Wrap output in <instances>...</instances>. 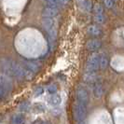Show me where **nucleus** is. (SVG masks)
<instances>
[{"label": "nucleus", "instance_id": "f257e3e1", "mask_svg": "<svg viewBox=\"0 0 124 124\" xmlns=\"http://www.w3.org/2000/svg\"><path fill=\"white\" fill-rule=\"evenodd\" d=\"M42 25L48 36L51 39H55L57 37V22L54 20V18H43Z\"/></svg>", "mask_w": 124, "mask_h": 124}, {"label": "nucleus", "instance_id": "f03ea898", "mask_svg": "<svg viewBox=\"0 0 124 124\" xmlns=\"http://www.w3.org/2000/svg\"><path fill=\"white\" fill-rule=\"evenodd\" d=\"M73 115L74 118L78 122L83 121L86 118V106L77 101L73 106Z\"/></svg>", "mask_w": 124, "mask_h": 124}, {"label": "nucleus", "instance_id": "7ed1b4c3", "mask_svg": "<svg viewBox=\"0 0 124 124\" xmlns=\"http://www.w3.org/2000/svg\"><path fill=\"white\" fill-rule=\"evenodd\" d=\"M99 59L100 54H93L88 59L85 65V72H96L99 68Z\"/></svg>", "mask_w": 124, "mask_h": 124}, {"label": "nucleus", "instance_id": "20e7f679", "mask_svg": "<svg viewBox=\"0 0 124 124\" xmlns=\"http://www.w3.org/2000/svg\"><path fill=\"white\" fill-rule=\"evenodd\" d=\"M76 95H77V101L83 104L84 106H87L90 101V95L88 91L82 86H78L76 90Z\"/></svg>", "mask_w": 124, "mask_h": 124}, {"label": "nucleus", "instance_id": "39448f33", "mask_svg": "<svg viewBox=\"0 0 124 124\" xmlns=\"http://www.w3.org/2000/svg\"><path fill=\"white\" fill-rule=\"evenodd\" d=\"M0 88L6 93V95L12 91V83L9 79L8 76H7L4 73L0 74Z\"/></svg>", "mask_w": 124, "mask_h": 124}, {"label": "nucleus", "instance_id": "423d86ee", "mask_svg": "<svg viewBox=\"0 0 124 124\" xmlns=\"http://www.w3.org/2000/svg\"><path fill=\"white\" fill-rule=\"evenodd\" d=\"M58 14H59V8H50V7H46L42 11L43 18H54Z\"/></svg>", "mask_w": 124, "mask_h": 124}, {"label": "nucleus", "instance_id": "0eeeda50", "mask_svg": "<svg viewBox=\"0 0 124 124\" xmlns=\"http://www.w3.org/2000/svg\"><path fill=\"white\" fill-rule=\"evenodd\" d=\"M23 66L29 70L32 73H37L40 68V65L36 62H31V61H23Z\"/></svg>", "mask_w": 124, "mask_h": 124}, {"label": "nucleus", "instance_id": "6e6552de", "mask_svg": "<svg viewBox=\"0 0 124 124\" xmlns=\"http://www.w3.org/2000/svg\"><path fill=\"white\" fill-rule=\"evenodd\" d=\"M101 46H102V42L99 39H91L86 43V48L90 51H95L100 49Z\"/></svg>", "mask_w": 124, "mask_h": 124}, {"label": "nucleus", "instance_id": "1a4fd4ad", "mask_svg": "<svg viewBox=\"0 0 124 124\" xmlns=\"http://www.w3.org/2000/svg\"><path fill=\"white\" fill-rule=\"evenodd\" d=\"M61 103H62V97L58 93L51 94L50 97H49V99H48V104L50 106H53V107L58 106Z\"/></svg>", "mask_w": 124, "mask_h": 124}, {"label": "nucleus", "instance_id": "9d476101", "mask_svg": "<svg viewBox=\"0 0 124 124\" xmlns=\"http://www.w3.org/2000/svg\"><path fill=\"white\" fill-rule=\"evenodd\" d=\"M97 78H98V76L96 74V72H85L83 75V80L89 84L96 82Z\"/></svg>", "mask_w": 124, "mask_h": 124}, {"label": "nucleus", "instance_id": "9b49d317", "mask_svg": "<svg viewBox=\"0 0 124 124\" xmlns=\"http://www.w3.org/2000/svg\"><path fill=\"white\" fill-rule=\"evenodd\" d=\"M87 33L92 37H99L102 34V30L96 25H90L87 28Z\"/></svg>", "mask_w": 124, "mask_h": 124}, {"label": "nucleus", "instance_id": "f8f14e48", "mask_svg": "<svg viewBox=\"0 0 124 124\" xmlns=\"http://www.w3.org/2000/svg\"><path fill=\"white\" fill-rule=\"evenodd\" d=\"M93 94L96 98H101L104 95V87L101 83H96L93 89Z\"/></svg>", "mask_w": 124, "mask_h": 124}, {"label": "nucleus", "instance_id": "ddd939ff", "mask_svg": "<svg viewBox=\"0 0 124 124\" xmlns=\"http://www.w3.org/2000/svg\"><path fill=\"white\" fill-rule=\"evenodd\" d=\"M78 6L85 11H90L92 9V4L90 0H78Z\"/></svg>", "mask_w": 124, "mask_h": 124}, {"label": "nucleus", "instance_id": "4468645a", "mask_svg": "<svg viewBox=\"0 0 124 124\" xmlns=\"http://www.w3.org/2000/svg\"><path fill=\"white\" fill-rule=\"evenodd\" d=\"M44 4L46 7L56 8H60L62 7L60 0H44Z\"/></svg>", "mask_w": 124, "mask_h": 124}, {"label": "nucleus", "instance_id": "2eb2a0df", "mask_svg": "<svg viewBox=\"0 0 124 124\" xmlns=\"http://www.w3.org/2000/svg\"><path fill=\"white\" fill-rule=\"evenodd\" d=\"M12 124H25V118L23 115L18 114L12 118Z\"/></svg>", "mask_w": 124, "mask_h": 124}, {"label": "nucleus", "instance_id": "dca6fc26", "mask_svg": "<svg viewBox=\"0 0 124 124\" xmlns=\"http://www.w3.org/2000/svg\"><path fill=\"white\" fill-rule=\"evenodd\" d=\"M108 65V60L105 55H100L99 59V68L106 69Z\"/></svg>", "mask_w": 124, "mask_h": 124}, {"label": "nucleus", "instance_id": "f3484780", "mask_svg": "<svg viewBox=\"0 0 124 124\" xmlns=\"http://www.w3.org/2000/svg\"><path fill=\"white\" fill-rule=\"evenodd\" d=\"M94 19H95V22L97 23H100V24H103L106 22V16L104 13L103 14H95Z\"/></svg>", "mask_w": 124, "mask_h": 124}, {"label": "nucleus", "instance_id": "a211bd4d", "mask_svg": "<svg viewBox=\"0 0 124 124\" xmlns=\"http://www.w3.org/2000/svg\"><path fill=\"white\" fill-rule=\"evenodd\" d=\"M94 13H95V14H103V13H104V8H103L102 5L96 4V5L94 6Z\"/></svg>", "mask_w": 124, "mask_h": 124}, {"label": "nucleus", "instance_id": "6ab92c4d", "mask_svg": "<svg viewBox=\"0 0 124 124\" xmlns=\"http://www.w3.org/2000/svg\"><path fill=\"white\" fill-rule=\"evenodd\" d=\"M44 93V89L42 87H39L37 88V90H36V92H35V93H34V97L35 98H37V97H39L42 93Z\"/></svg>", "mask_w": 124, "mask_h": 124}, {"label": "nucleus", "instance_id": "aec40b11", "mask_svg": "<svg viewBox=\"0 0 124 124\" xmlns=\"http://www.w3.org/2000/svg\"><path fill=\"white\" fill-rule=\"evenodd\" d=\"M48 93H50V94H54V93H57V86L54 85V84L49 86V88H48Z\"/></svg>", "mask_w": 124, "mask_h": 124}, {"label": "nucleus", "instance_id": "412c9836", "mask_svg": "<svg viewBox=\"0 0 124 124\" xmlns=\"http://www.w3.org/2000/svg\"><path fill=\"white\" fill-rule=\"evenodd\" d=\"M20 108H21V110H22V111H26V110H28V108H29V104H27V103H23V105H21Z\"/></svg>", "mask_w": 124, "mask_h": 124}, {"label": "nucleus", "instance_id": "4be33fe9", "mask_svg": "<svg viewBox=\"0 0 124 124\" xmlns=\"http://www.w3.org/2000/svg\"><path fill=\"white\" fill-rule=\"evenodd\" d=\"M105 4L107 8H112L113 5H114V0H105Z\"/></svg>", "mask_w": 124, "mask_h": 124}, {"label": "nucleus", "instance_id": "5701e85b", "mask_svg": "<svg viewBox=\"0 0 124 124\" xmlns=\"http://www.w3.org/2000/svg\"><path fill=\"white\" fill-rule=\"evenodd\" d=\"M31 124H43V121L41 119H36L35 121H33Z\"/></svg>", "mask_w": 124, "mask_h": 124}, {"label": "nucleus", "instance_id": "b1692460", "mask_svg": "<svg viewBox=\"0 0 124 124\" xmlns=\"http://www.w3.org/2000/svg\"><path fill=\"white\" fill-rule=\"evenodd\" d=\"M43 124H50V122H49V121H47V122H43Z\"/></svg>", "mask_w": 124, "mask_h": 124}]
</instances>
